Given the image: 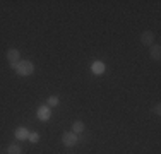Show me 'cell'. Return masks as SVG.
Listing matches in <instances>:
<instances>
[{
	"label": "cell",
	"mask_w": 161,
	"mask_h": 154,
	"mask_svg": "<svg viewBox=\"0 0 161 154\" xmlns=\"http://www.w3.org/2000/svg\"><path fill=\"white\" fill-rule=\"evenodd\" d=\"M153 113H154V115H161V105H159V103L153 108Z\"/></svg>",
	"instance_id": "13"
},
{
	"label": "cell",
	"mask_w": 161,
	"mask_h": 154,
	"mask_svg": "<svg viewBox=\"0 0 161 154\" xmlns=\"http://www.w3.org/2000/svg\"><path fill=\"white\" fill-rule=\"evenodd\" d=\"M58 101H60L58 96H50V98H48V108L57 106V105H58Z\"/></svg>",
	"instance_id": "11"
},
{
	"label": "cell",
	"mask_w": 161,
	"mask_h": 154,
	"mask_svg": "<svg viewBox=\"0 0 161 154\" xmlns=\"http://www.w3.org/2000/svg\"><path fill=\"white\" fill-rule=\"evenodd\" d=\"M77 142H79L77 134H74V132H65L62 135V144L65 146V147H74Z\"/></svg>",
	"instance_id": "3"
},
{
	"label": "cell",
	"mask_w": 161,
	"mask_h": 154,
	"mask_svg": "<svg viewBox=\"0 0 161 154\" xmlns=\"http://www.w3.org/2000/svg\"><path fill=\"white\" fill-rule=\"evenodd\" d=\"M7 62H9V65L12 69H16V65L21 62V53H19V50H16V48L7 50Z\"/></svg>",
	"instance_id": "2"
},
{
	"label": "cell",
	"mask_w": 161,
	"mask_h": 154,
	"mask_svg": "<svg viewBox=\"0 0 161 154\" xmlns=\"http://www.w3.org/2000/svg\"><path fill=\"white\" fill-rule=\"evenodd\" d=\"M151 58L153 60H159L161 58V48L158 45H153L151 46Z\"/></svg>",
	"instance_id": "8"
},
{
	"label": "cell",
	"mask_w": 161,
	"mask_h": 154,
	"mask_svg": "<svg viewBox=\"0 0 161 154\" xmlns=\"http://www.w3.org/2000/svg\"><path fill=\"white\" fill-rule=\"evenodd\" d=\"M91 70H93V74H96V75H101L103 72L106 70V65L103 63V62L96 60V62H93V65H91Z\"/></svg>",
	"instance_id": "5"
},
{
	"label": "cell",
	"mask_w": 161,
	"mask_h": 154,
	"mask_svg": "<svg viewBox=\"0 0 161 154\" xmlns=\"http://www.w3.org/2000/svg\"><path fill=\"white\" fill-rule=\"evenodd\" d=\"M141 41H142V45L151 46L153 41H154V34H153L151 31H144V33L141 34Z\"/></svg>",
	"instance_id": "6"
},
{
	"label": "cell",
	"mask_w": 161,
	"mask_h": 154,
	"mask_svg": "<svg viewBox=\"0 0 161 154\" xmlns=\"http://www.w3.org/2000/svg\"><path fill=\"white\" fill-rule=\"evenodd\" d=\"M72 132L74 134H82L84 132V123L82 122H74L72 123Z\"/></svg>",
	"instance_id": "9"
},
{
	"label": "cell",
	"mask_w": 161,
	"mask_h": 154,
	"mask_svg": "<svg viewBox=\"0 0 161 154\" xmlns=\"http://www.w3.org/2000/svg\"><path fill=\"white\" fill-rule=\"evenodd\" d=\"M28 140L33 142V144H36V142L40 140V134H38V132H31V134L28 135Z\"/></svg>",
	"instance_id": "12"
},
{
	"label": "cell",
	"mask_w": 161,
	"mask_h": 154,
	"mask_svg": "<svg viewBox=\"0 0 161 154\" xmlns=\"http://www.w3.org/2000/svg\"><path fill=\"white\" fill-rule=\"evenodd\" d=\"M36 115H38V118H40L41 122H48L50 117H52V113H50V108H48V106H40V108L36 110Z\"/></svg>",
	"instance_id": "4"
},
{
	"label": "cell",
	"mask_w": 161,
	"mask_h": 154,
	"mask_svg": "<svg viewBox=\"0 0 161 154\" xmlns=\"http://www.w3.org/2000/svg\"><path fill=\"white\" fill-rule=\"evenodd\" d=\"M7 152L9 154H21V147H19V144H10L9 147H7Z\"/></svg>",
	"instance_id": "10"
},
{
	"label": "cell",
	"mask_w": 161,
	"mask_h": 154,
	"mask_svg": "<svg viewBox=\"0 0 161 154\" xmlns=\"http://www.w3.org/2000/svg\"><path fill=\"white\" fill-rule=\"evenodd\" d=\"M28 135H29V132H28L26 127H19V129L16 130V139L17 140H28Z\"/></svg>",
	"instance_id": "7"
},
{
	"label": "cell",
	"mask_w": 161,
	"mask_h": 154,
	"mask_svg": "<svg viewBox=\"0 0 161 154\" xmlns=\"http://www.w3.org/2000/svg\"><path fill=\"white\" fill-rule=\"evenodd\" d=\"M14 70L17 72V75L28 77V75H31L33 72H34V65H33V62H29V60H21L16 65V69H14Z\"/></svg>",
	"instance_id": "1"
}]
</instances>
